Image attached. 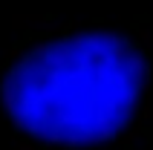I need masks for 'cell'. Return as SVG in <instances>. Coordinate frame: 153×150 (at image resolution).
Instances as JSON below:
<instances>
[{"label": "cell", "instance_id": "cell-1", "mask_svg": "<svg viewBox=\"0 0 153 150\" xmlns=\"http://www.w3.org/2000/svg\"><path fill=\"white\" fill-rule=\"evenodd\" d=\"M150 49L139 26L17 20L0 46V127L20 150H119L147 124Z\"/></svg>", "mask_w": 153, "mask_h": 150}]
</instances>
